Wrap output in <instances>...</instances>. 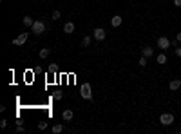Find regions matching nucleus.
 <instances>
[{
    "instance_id": "f257e3e1",
    "label": "nucleus",
    "mask_w": 181,
    "mask_h": 134,
    "mask_svg": "<svg viewBox=\"0 0 181 134\" xmlns=\"http://www.w3.org/2000/svg\"><path fill=\"white\" fill-rule=\"evenodd\" d=\"M45 29H47V26H45V22H43V20H35V24H33V27H31V33L40 36V34L45 33Z\"/></svg>"
},
{
    "instance_id": "f03ea898",
    "label": "nucleus",
    "mask_w": 181,
    "mask_h": 134,
    "mask_svg": "<svg viewBox=\"0 0 181 134\" xmlns=\"http://www.w3.org/2000/svg\"><path fill=\"white\" fill-rule=\"evenodd\" d=\"M80 96L84 98V100H91V98H92V89H91L89 82H85L84 85L80 87Z\"/></svg>"
},
{
    "instance_id": "7ed1b4c3",
    "label": "nucleus",
    "mask_w": 181,
    "mask_h": 134,
    "mask_svg": "<svg viewBox=\"0 0 181 134\" xmlns=\"http://www.w3.org/2000/svg\"><path fill=\"white\" fill-rule=\"evenodd\" d=\"M159 123H161V125H172V123H174V114H170V112H163V114H161V116H159Z\"/></svg>"
},
{
    "instance_id": "20e7f679",
    "label": "nucleus",
    "mask_w": 181,
    "mask_h": 134,
    "mask_svg": "<svg viewBox=\"0 0 181 134\" xmlns=\"http://www.w3.org/2000/svg\"><path fill=\"white\" fill-rule=\"evenodd\" d=\"M92 36H94L98 42H101V40H105L107 33H105V29H103V27H96L94 31H92Z\"/></svg>"
},
{
    "instance_id": "39448f33",
    "label": "nucleus",
    "mask_w": 181,
    "mask_h": 134,
    "mask_svg": "<svg viewBox=\"0 0 181 134\" xmlns=\"http://www.w3.org/2000/svg\"><path fill=\"white\" fill-rule=\"evenodd\" d=\"M158 47L163 49V51H167V49H170V40L167 36H159L158 38Z\"/></svg>"
},
{
    "instance_id": "423d86ee",
    "label": "nucleus",
    "mask_w": 181,
    "mask_h": 134,
    "mask_svg": "<svg viewBox=\"0 0 181 134\" xmlns=\"http://www.w3.org/2000/svg\"><path fill=\"white\" fill-rule=\"evenodd\" d=\"M27 36H29L27 33H22L20 36H16V38L13 40V44H14V46H24V44L27 42Z\"/></svg>"
},
{
    "instance_id": "0eeeda50",
    "label": "nucleus",
    "mask_w": 181,
    "mask_h": 134,
    "mask_svg": "<svg viewBox=\"0 0 181 134\" xmlns=\"http://www.w3.org/2000/svg\"><path fill=\"white\" fill-rule=\"evenodd\" d=\"M72 118H74V112H72L71 109H65V111L62 112V120H63V121H71Z\"/></svg>"
},
{
    "instance_id": "6e6552de",
    "label": "nucleus",
    "mask_w": 181,
    "mask_h": 134,
    "mask_svg": "<svg viewBox=\"0 0 181 134\" xmlns=\"http://www.w3.org/2000/svg\"><path fill=\"white\" fill-rule=\"evenodd\" d=\"M121 22H123V18H121L120 15H114V17L111 18V26H112V27H120Z\"/></svg>"
},
{
    "instance_id": "1a4fd4ad",
    "label": "nucleus",
    "mask_w": 181,
    "mask_h": 134,
    "mask_svg": "<svg viewBox=\"0 0 181 134\" xmlns=\"http://www.w3.org/2000/svg\"><path fill=\"white\" fill-rule=\"evenodd\" d=\"M63 33H65V34H72V33H74V24H72V22H65V24H63Z\"/></svg>"
},
{
    "instance_id": "9d476101",
    "label": "nucleus",
    "mask_w": 181,
    "mask_h": 134,
    "mask_svg": "<svg viewBox=\"0 0 181 134\" xmlns=\"http://www.w3.org/2000/svg\"><path fill=\"white\" fill-rule=\"evenodd\" d=\"M141 54H143V56H147V58H150L154 54V49L150 47V46H145L143 49H141Z\"/></svg>"
},
{
    "instance_id": "9b49d317",
    "label": "nucleus",
    "mask_w": 181,
    "mask_h": 134,
    "mask_svg": "<svg viewBox=\"0 0 181 134\" xmlns=\"http://www.w3.org/2000/svg\"><path fill=\"white\" fill-rule=\"evenodd\" d=\"M179 87H181V80H170V83H168L170 91H178Z\"/></svg>"
},
{
    "instance_id": "f8f14e48",
    "label": "nucleus",
    "mask_w": 181,
    "mask_h": 134,
    "mask_svg": "<svg viewBox=\"0 0 181 134\" xmlns=\"http://www.w3.org/2000/svg\"><path fill=\"white\" fill-rule=\"evenodd\" d=\"M22 24H24L26 27H33V24H35V20H33L31 17H27V15H26V17L22 18Z\"/></svg>"
},
{
    "instance_id": "ddd939ff",
    "label": "nucleus",
    "mask_w": 181,
    "mask_h": 134,
    "mask_svg": "<svg viewBox=\"0 0 181 134\" xmlns=\"http://www.w3.org/2000/svg\"><path fill=\"white\" fill-rule=\"evenodd\" d=\"M49 54H51V49H49V47H43V49H40V58H42V60L49 58Z\"/></svg>"
},
{
    "instance_id": "4468645a",
    "label": "nucleus",
    "mask_w": 181,
    "mask_h": 134,
    "mask_svg": "<svg viewBox=\"0 0 181 134\" xmlns=\"http://www.w3.org/2000/svg\"><path fill=\"white\" fill-rule=\"evenodd\" d=\"M156 62L159 63V65H163V63H167V54H158V56H156Z\"/></svg>"
},
{
    "instance_id": "2eb2a0df",
    "label": "nucleus",
    "mask_w": 181,
    "mask_h": 134,
    "mask_svg": "<svg viewBox=\"0 0 181 134\" xmlns=\"http://www.w3.org/2000/svg\"><path fill=\"white\" fill-rule=\"evenodd\" d=\"M51 131H53V134H60V132L63 131V125H62V123H55Z\"/></svg>"
},
{
    "instance_id": "dca6fc26",
    "label": "nucleus",
    "mask_w": 181,
    "mask_h": 134,
    "mask_svg": "<svg viewBox=\"0 0 181 134\" xmlns=\"http://www.w3.org/2000/svg\"><path fill=\"white\" fill-rule=\"evenodd\" d=\"M91 46V36H84V40H82V47H89Z\"/></svg>"
},
{
    "instance_id": "f3484780",
    "label": "nucleus",
    "mask_w": 181,
    "mask_h": 134,
    "mask_svg": "<svg viewBox=\"0 0 181 134\" xmlns=\"http://www.w3.org/2000/svg\"><path fill=\"white\" fill-rule=\"evenodd\" d=\"M60 17H62V13L58 11V9H55V11H53V15H51V18H53V20H58Z\"/></svg>"
},
{
    "instance_id": "a211bd4d",
    "label": "nucleus",
    "mask_w": 181,
    "mask_h": 134,
    "mask_svg": "<svg viewBox=\"0 0 181 134\" xmlns=\"http://www.w3.org/2000/svg\"><path fill=\"white\" fill-rule=\"evenodd\" d=\"M147 60H149V58L141 54V58H140V65H141V67H145V65H147Z\"/></svg>"
},
{
    "instance_id": "6ab92c4d",
    "label": "nucleus",
    "mask_w": 181,
    "mask_h": 134,
    "mask_svg": "<svg viewBox=\"0 0 181 134\" xmlns=\"http://www.w3.org/2000/svg\"><path fill=\"white\" fill-rule=\"evenodd\" d=\"M56 69H58V67H56V63H51V65L47 67V71H49V73H56Z\"/></svg>"
},
{
    "instance_id": "aec40b11",
    "label": "nucleus",
    "mask_w": 181,
    "mask_h": 134,
    "mask_svg": "<svg viewBox=\"0 0 181 134\" xmlns=\"http://www.w3.org/2000/svg\"><path fill=\"white\" fill-rule=\"evenodd\" d=\"M53 98H55V100H62V98H63V94H62L60 91H56L55 94H53Z\"/></svg>"
},
{
    "instance_id": "412c9836",
    "label": "nucleus",
    "mask_w": 181,
    "mask_h": 134,
    "mask_svg": "<svg viewBox=\"0 0 181 134\" xmlns=\"http://www.w3.org/2000/svg\"><path fill=\"white\" fill-rule=\"evenodd\" d=\"M38 129H40V131H45V129H47V121H40V123H38Z\"/></svg>"
},
{
    "instance_id": "4be33fe9",
    "label": "nucleus",
    "mask_w": 181,
    "mask_h": 134,
    "mask_svg": "<svg viewBox=\"0 0 181 134\" xmlns=\"http://www.w3.org/2000/svg\"><path fill=\"white\" fill-rule=\"evenodd\" d=\"M0 127L6 129V127H7V120H2V121H0Z\"/></svg>"
},
{
    "instance_id": "5701e85b",
    "label": "nucleus",
    "mask_w": 181,
    "mask_h": 134,
    "mask_svg": "<svg viewBox=\"0 0 181 134\" xmlns=\"http://www.w3.org/2000/svg\"><path fill=\"white\" fill-rule=\"evenodd\" d=\"M176 56H179V58H181V47H179V46L176 47Z\"/></svg>"
},
{
    "instance_id": "b1692460",
    "label": "nucleus",
    "mask_w": 181,
    "mask_h": 134,
    "mask_svg": "<svg viewBox=\"0 0 181 134\" xmlns=\"http://www.w3.org/2000/svg\"><path fill=\"white\" fill-rule=\"evenodd\" d=\"M16 132H18V134L24 132V127H22V125H16Z\"/></svg>"
},
{
    "instance_id": "393cba45",
    "label": "nucleus",
    "mask_w": 181,
    "mask_h": 134,
    "mask_svg": "<svg viewBox=\"0 0 181 134\" xmlns=\"http://www.w3.org/2000/svg\"><path fill=\"white\" fill-rule=\"evenodd\" d=\"M174 6L176 7H181V0H174Z\"/></svg>"
},
{
    "instance_id": "a878e982",
    "label": "nucleus",
    "mask_w": 181,
    "mask_h": 134,
    "mask_svg": "<svg viewBox=\"0 0 181 134\" xmlns=\"http://www.w3.org/2000/svg\"><path fill=\"white\" fill-rule=\"evenodd\" d=\"M170 46H174V47H178V46H179V42H178V40H172V42H170Z\"/></svg>"
},
{
    "instance_id": "bb28decb",
    "label": "nucleus",
    "mask_w": 181,
    "mask_h": 134,
    "mask_svg": "<svg viewBox=\"0 0 181 134\" xmlns=\"http://www.w3.org/2000/svg\"><path fill=\"white\" fill-rule=\"evenodd\" d=\"M176 40H178V42L181 44V33H178V34H176Z\"/></svg>"
},
{
    "instance_id": "cd10ccee",
    "label": "nucleus",
    "mask_w": 181,
    "mask_h": 134,
    "mask_svg": "<svg viewBox=\"0 0 181 134\" xmlns=\"http://www.w3.org/2000/svg\"><path fill=\"white\" fill-rule=\"evenodd\" d=\"M163 2H165V0H163Z\"/></svg>"
}]
</instances>
